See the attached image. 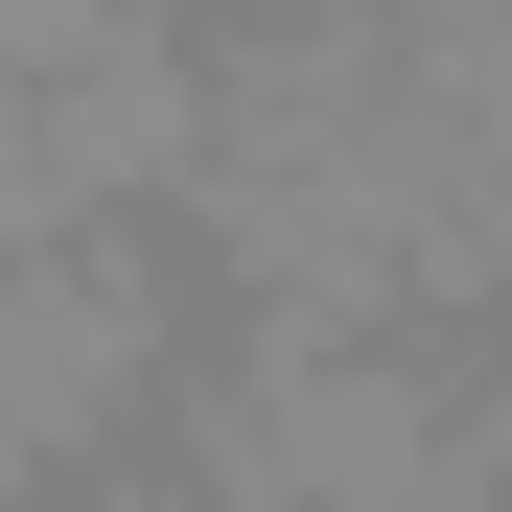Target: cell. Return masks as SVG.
<instances>
[{"mask_svg": "<svg viewBox=\"0 0 512 512\" xmlns=\"http://www.w3.org/2000/svg\"><path fill=\"white\" fill-rule=\"evenodd\" d=\"M187 489L210 512H512L489 396L443 373V326H280V303L187 396Z\"/></svg>", "mask_w": 512, "mask_h": 512, "instance_id": "1", "label": "cell"}, {"mask_svg": "<svg viewBox=\"0 0 512 512\" xmlns=\"http://www.w3.org/2000/svg\"><path fill=\"white\" fill-rule=\"evenodd\" d=\"M163 303H140V256H94V233H0V466L24 489H70V466H117V443H163Z\"/></svg>", "mask_w": 512, "mask_h": 512, "instance_id": "2", "label": "cell"}, {"mask_svg": "<svg viewBox=\"0 0 512 512\" xmlns=\"http://www.w3.org/2000/svg\"><path fill=\"white\" fill-rule=\"evenodd\" d=\"M187 163H210V47H187V24H117V47L24 70V117H0V233L187 210Z\"/></svg>", "mask_w": 512, "mask_h": 512, "instance_id": "3", "label": "cell"}, {"mask_svg": "<svg viewBox=\"0 0 512 512\" xmlns=\"http://www.w3.org/2000/svg\"><path fill=\"white\" fill-rule=\"evenodd\" d=\"M0 512H47V489H24V466H0Z\"/></svg>", "mask_w": 512, "mask_h": 512, "instance_id": "4", "label": "cell"}]
</instances>
